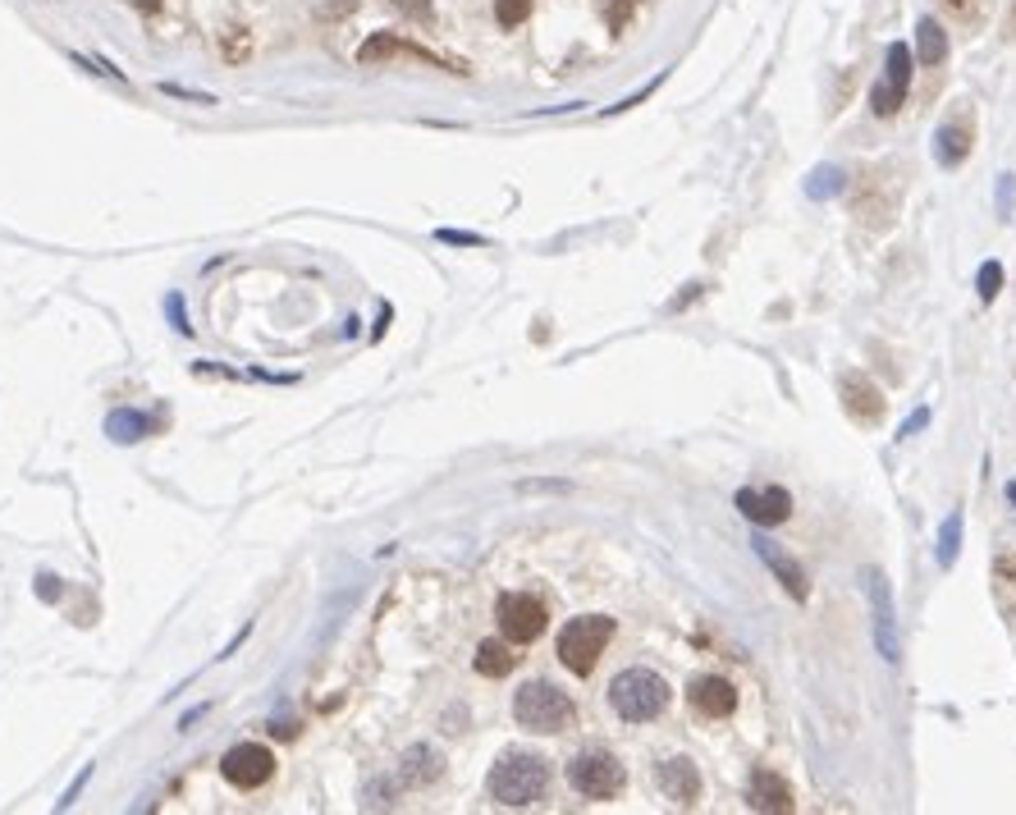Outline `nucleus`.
Instances as JSON below:
<instances>
[{"instance_id":"a211bd4d","label":"nucleus","mask_w":1016,"mask_h":815,"mask_svg":"<svg viewBox=\"0 0 1016 815\" xmlns=\"http://www.w3.org/2000/svg\"><path fill=\"white\" fill-rule=\"evenodd\" d=\"M440 770H444L440 751L426 747V742L408 747V751H403V761H399V779H403V788H426V783L440 779Z\"/></svg>"},{"instance_id":"393cba45","label":"nucleus","mask_w":1016,"mask_h":815,"mask_svg":"<svg viewBox=\"0 0 1016 815\" xmlns=\"http://www.w3.org/2000/svg\"><path fill=\"white\" fill-rule=\"evenodd\" d=\"M106 431L115 435V440H124V445H129V440H138V435H147V422H142L138 413H115L106 422Z\"/></svg>"},{"instance_id":"2f4dec72","label":"nucleus","mask_w":1016,"mask_h":815,"mask_svg":"<svg viewBox=\"0 0 1016 815\" xmlns=\"http://www.w3.org/2000/svg\"><path fill=\"white\" fill-rule=\"evenodd\" d=\"M403 14H412V19H431V0H399Z\"/></svg>"},{"instance_id":"c756f323","label":"nucleus","mask_w":1016,"mask_h":815,"mask_svg":"<svg viewBox=\"0 0 1016 815\" xmlns=\"http://www.w3.org/2000/svg\"><path fill=\"white\" fill-rule=\"evenodd\" d=\"M225 55H229V60H243V55H248V37H243V28H234V33H229Z\"/></svg>"},{"instance_id":"72a5a7b5","label":"nucleus","mask_w":1016,"mask_h":815,"mask_svg":"<svg viewBox=\"0 0 1016 815\" xmlns=\"http://www.w3.org/2000/svg\"><path fill=\"white\" fill-rule=\"evenodd\" d=\"M37 591H42L46 600H55V596H60V582H55L51 573H42V577H37Z\"/></svg>"},{"instance_id":"bb28decb","label":"nucleus","mask_w":1016,"mask_h":815,"mask_svg":"<svg viewBox=\"0 0 1016 815\" xmlns=\"http://www.w3.org/2000/svg\"><path fill=\"white\" fill-rule=\"evenodd\" d=\"M632 14H637V0H609L605 19H609V28H614V33H623L627 23H632Z\"/></svg>"},{"instance_id":"423d86ee","label":"nucleus","mask_w":1016,"mask_h":815,"mask_svg":"<svg viewBox=\"0 0 1016 815\" xmlns=\"http://www.w3.org/2000/svg\"><path fill=\"white\" fill-rule=\"evenodd\" d=\"M865 600H870V628H875V646L888 664L902 660V637H898V609H893V587H888L884 568H865L861 573Z\"/></svg>"},{"instance_id":"2eb2a0df","label":"nucleus","mask_w":1016,"mask_h":815,"mask_svg":"<svg viewBox=\"0 0 1016 815\" xmlns=\"http://www.w3.org/2000/svg\"><path fill=\"white\" fill-rule=\"evenodd\" d=\"M687 706H692L701 719H728L737 710V687L728 683V678H719V674H701V678H692V687H687Z\"/></svg>"},{"instance_id":"5701e85b","label":"nucleus","mask_w":1016,"mask_h":815,"mask_svg":"<svg viewBox=\"0 0 1016 815\" xmlns=\"http://www.w3.org/2000/svg\"><path fill=\"white\" fill-rule=\"evenodd\" d=\"M975 294H980V303H994L1003 294V261H984L975 275Z\"/></svg>"},{"instance_id":"a878e982","label":"nucleus","mask_w":1016,"mask_h":815,"mask_svg":"<svg viewBox=\"0 0 1016 815\" xmlns=\"http://www.w3.org/2000/svg\"><path fill=\"white\" fill-rule=\"evenodd\" d=\"M495 19L499 28H518L531 19V0H495Z\"/></svg>"},{"instance_id":"f03ea898","label":"nucleus","mask_w":1016,"mask_h":815,"mask_svg":"<svg viewBox=\"0 0 1016 815\" xmlns=\"http://www.w3.org/2000/svg\"><path fill=\"white\" fill-rule=\"evenodd\" d=\"M486 788L499 806L527 811V806H536L545 797V788H550V765H545L541 756H531V751H508V756L495 761Z\"/></svg>"},{"instance_id":"4c0bfd02","label":"nucleus","mask_w":1016,"mask_h":815,"mask_svg":"<svg viewBox=\"0 0 1016 815\" xmlns=\"http://www.w3.org/2000/svg\"><path fill=\"white\" fill-rule=\"evenodd\" d=\"M1007 500H1012V504H1016V481H1012V486H1007Z\"/></svg>"},{"instance_id":"20e7f679","label":"nucleus","mask_w":1016,"mask_h":815,"mask_svg":"<svg viewBox=\"0 0 1016 815\" xmlns=\"http://www.w3.org/2000/svg\"><path fill=\"white\" fill-rule=\"evenodd\" d=\"M513 719L531 733H563V729H573L577 706L568 701V692H559L554 683L536 678V683L518 687V696H513Z\"/></svg>"},{"instance_id":"c85d7f7f","label":"nucleus","mask_w":1016,"mask_h":815,"mask_svg":"<svg viewBox=\"0 0 1016 815\" xmlns=\"http://www.w3.org/2000/svg\"><path fill=\"white\" fill-rule=\"evenodd\" d=\"M920 426H930V408H916V413H911L907 422L898 426V440H907V435H916Z\"/></svg>"},{"instance_id":"7ed1b4c3","label":"nucleus","mask_w":1016,"mask_h":815,"mask_svg":"<svg viewBox=\"0 0 1016 815\" xmlns=\"http://www.w3.org/2000/svg\"><path fill=\"white\" fill-rule=\"evenodd\" d=\"M902 207V174L893 165H870L852 184V216L865 229H888Z\"/></svg>"},{"instance_id":"39448f33","label":"nucleus","mask_w":1016,"mask_h":815,"mask_svg":"<svg viewBox=\"0 0 1016 815\" xmlns=\"http://www.w3.org/2000/svg\"><path fill=\"white\" fill-rule=\"evenodd\" d=\"M609 637H614V619L605 614H582V619H568L559 632V660L568 674L591 678L600 655H605Z\"/></svg>"},{"instance_id":"7c9ffc66","label":"nucleus","mask_w":1016,"mask_h":815,"mask_svg":"<svg viewBox=\"0 0 1016 815\" xmlns=\"http://www.w3.org/2000/svg\"><path fill=\"white\" fill-rule=\"evenodd\" d=\"M1012 174H1003V179H998V216H1007V207H1012Z\"/></svg>"},{"instance_id":"473e14b6","label":"nucleus","mask_w":1016,"mask_h":815,"mask_svg":"<svg viewBox=\"0 0 1016 815\" xmlns=\"http://www.w3.org/2000/svg\"><path fill=\"white\" fill-rule=\"evenodd\" d=\"M440 243H467V248H476V234H458V229H440Z\"/></svg>"},{"instance_id":"4468645a","label":"nucleus","mask_w":1016,"mask_h":815,"mask_svg":"<svg viewBox=\"0 0 1016 815\" xmlns=\"http://www.w3.org/2000/svg\"><path fill=\"white\" fill-rule=\"evenodd\" d=\"M751 550L760 555V564H765L769 573L779 577V587L788 591L792 600H811V577H806V568H801L779 541H769V536H751Z\"/></svg>"},{"instance_id":"e433bc0d","label":"nucleus","mask_w":1016,"mask_h":815,"mask_svg":"<svg viewBox=\"0 0 1016 815\" xmlns=\"http://www.w3.org/2000/svg\"><path fill=\"white\" fill-rule=\"evenodd\" d=\"M138 10H161V0H133Z\"/></svg>"},{"instance_id":"412c9836","label":"nucleus","mask_w":1016,"mask_h":815,"mask_svg":"<svg viewBox=\"0 0 1016 815\" xmlns=\"http://www.w3.org/2000/svg\"><path fill=\"white\" fill-rule=\"evenodd\" d=\"M916 51H920V65H943L948 60V33H943L934 19H920L916 23Z\"/></svg>"},{"instance_id":"6ab92c4d","label":"nucleus","mask_w":1016,"mask_h":815,"mask_svg":"<svg viewBox=\"0 0 1016 815\" xmlns=\"http://www.w3.org/2000/svg\"><path fill=\"white\" fill-rule=\"evenodd\" d=\"M476 674L481 678H504V674H513V664H518V655H513V642H481L476 646Z\"/></svg>"},{"instance_id":"c9c22d12","label":"nucleus","mask_w":1016,"mask_h":815,"mask_svg":"<svg viewBox=\"0 0 1016 815\" xmlns=\"http://www.w3.org/2000/svg\"><path fill=\"white\" fill-rule=\"evenodd\" d=\"M1007 37H1016V0H1012V10H1007Z\"/></svg>"},{"instance_id":"f8f14e48","label":"nucleus","mask_w":1016,"mask_h":815,"mask_svg":"<svg viewBox=\"0 0 1016 815\" xmlns=\"http://www.w3.org/2000/svg\"><path fill=\"white\" fill-rule=\"evenodd\" d=\"M838 399H843L847 417H852L856 426H879L888 413V399L879 394V385L870 381V376H861V371H847L843 381H838Z\"/></svg>"},{"instance_id":"f704fd0d","label":"nucleus","mask_w":1016,"mask_h":815,"mask_svg":"<svg viewBox=\"0 0 1016 815\" xmlns=\"http://www.w3.org/2000/svg\"><path fill=\"white\" fill-rule=\"evenodd\" d=\"M275 738H298V719H280V724H271Z\"/></svg>"},{"instance_id":"1a4fd4ad","label":"nucleus","mask_w":1016,"mask_h":815,"mask_svg":"<svg viewBox=\"0 0 1016 815\" xmlns=\"http://www.w3.org/2000/svg\"><path fill=\"white\" fill-rule=\"evenodd\" d=\"M907 87H911V46L893 42L884 51V78L870 87V110L879 120H893L902 110V101H907Z\"/></svg>"},{"instance_id":"4be33fe9","label":"nucleus","mask_w":1016,"mask_h":815,"mask_svg":"<svg viewBox=\"0 0 1016 815\" xmlns=\"http://www.w3.org/2000/svg\"><path fill=\"white\" fill-rule=\"evenodd\" d=\"M957 550H962V509H952L948 518L939 522V536H934V559H939V568L957 564Z\"/></svg>"},{"instance_id":"9b49d317","label":"nucleus","mask_w":1016,"mask_h":815,"mask_svg":"<svg viewBox=\"0 0 1016 815\" xmlns=\"http://www.w3.org/2000/svg\"><path fill=\"white\" fill-rule=\"evenodd\" d=\"M975 152V115L971 110H952L948 120L934 129V161L943 165V170H957V165H966Z\"/></svg>"},{"instance_id":"ddd939ff","label":"nucleus","mask_w":1016,"mask_h":815,"mask_svg":"<svg viewBox=\"0 0 1016 815\" xmlns=\"http://www.w3.org/2000/svg\"><path fill=\"white\" fill-rule=\"evenodd\" d=\"M737 513L756 527H779V522L792 518V495L783 486H746L737 490Z\"/></svg>"},{"instance_id":"0eeeda50","label":"nucleus","mask_w":1016,"mask_h":815,"mask_svg":"<svg viewBox=\"0 0 1016 815\" xmlns=\"http://www.w3.org/2000/svg\"><path fill=\"white\" fill-rule=\"evenodd\" d=\"M568 783H573L582 797H591V802H614L618 793H623V765H618V756H609V751H582L573 765H568Z\"/></svg>"},{"instance_id":"f3484780","label":"nucleus","mask_w":1016,"mask_h":815,"mask_svg":"<svg viewBox=\"0 0 1016 815\" xmlns=\"http://www.w3.org/2000/svg\"><path fill=\"white\" fill-rule=\"evenodd\" d=\"M746 806H751V811H760V815H788L797 802H792V788H788V779H783V774L756 770V774H751V783H746Z\"/></svg>"},{"instance_id":"f257e3e1","label":"nucleus","mask_w":1016,"mask_h":815,"mask_svg":"<svg viewBox=\"0 0 1016 815\" xmlns=\"http://www.w3.org/2000/svg\"><path fill=\"white\" fill-rule=\"evenodd\" d=\"M673 701V687L664 674L646 669V664H632V669H618L614 683H609V706H614L618 719L627 724H650L660 719Z\"/></svg>"},{"instance_id":"dca6fc26","label":"nucleus","mask_w":1016,"mask_h":815,"mask_svg":"<svg viewBox=\"0 0 1016 815\" xmlns=\"http://www.w3.org/2000/svg\"><path fill=\"white\" fill-rule=\"evenodd\" d=\"M655 783H660V793L678 806L701 802V774H696V765L687 761V756H669V761L655 765Z\"/></svg>"},{"instance_id":"6e6552de","label":"nucleus","mask_w":1016,"mask_h":815,"mask_svg":"<svg viewBox=\"0 0 1016 815\" xmlns=\"http://www.w3.org/2000/svg\"><path fill=\"white\" fill-rule=\"evenodd\" d=\"M545 623H550V609H545L541 596H531V591H508V596H499V632H504V642H513V646L536 642L545 632Z\"/></svg>"},{"instance_id":"b1692460","label":"nucleus","mask_w":1016,"mask_h":815,"mask_svg":"<svg viewBox=\"0 0 1016 815\" xmlns=\"http://www.w3.org/2000/svg\"><path fill=\"white\" fill-rule=\"evenodd\" d=\"M843 170H838V165H824V170H815L811 174V184H806V193L811 197H833V193H843Z\"/></svg>"},{"instance_id":"cd10ccee","label":"nucleus","mask_w":1016,"mask_h":815,"mask_svg":"<svg viewBox=\"0 0 1016 815\" xmlns=\"http://www.w3.org/2000/svg\"><path fill=\"white\" fill-rule=\"evenodd\" d=\"M943 10L971 23V19H980V14H984V0H943Z\"/></svg>"},{"instance_id":"9d476101","label":"nucleus","mask_w":1016,"mask_h":815,"mask_svg":"<svg viewBox=\"0 0 1016 815\" xmlns=\"http://www.w3.org/2000/svg\"><path fill=\"white\" fill-rule=\"evenodd\" d=\"M220 774H225L234 788L252 793L261 783H271L275 756H271V747H261V742H238V747H229L225 756H220Z\"/></svg>"},{"instance_id":"aec40b11","label":"nucleus","mask_w":1016,"mask_h":815,"mask_svg":"<svg viewBox=\"0 0 1016 815\" xmlns=\"http://www.w3.org/2000/svg\"><path fill=\"white\" fill-rule=\"evenodd\" d=\"M390 55H422V60H435V55L417 51V46L399 42V37H390V33L367 37V42H362V51H357V60H362V65H380V60H390Z\"/></svg>"}]
</instances>
